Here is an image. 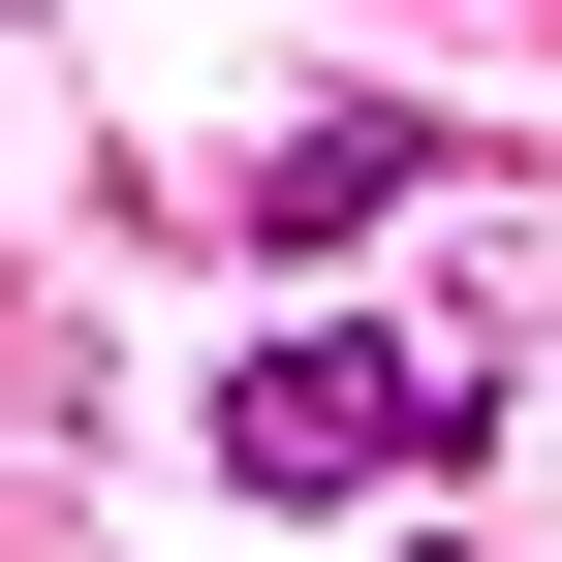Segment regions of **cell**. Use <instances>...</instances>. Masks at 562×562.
Wrapping results in <instances>:
<instances>
[{"label":"cell","mask_w":562,"mask_h":562,"mask_svg":"<svg viewBox=\"0 0 562 562\" xmlns=\"http://www.w3.org/2000/svg\"><path fill=\"white\" fill-rule=\"evenodd\" d=\"M406 188H438V125H375V94H344V125H281V157L220 188V220H250V250H375Z\"/></svg>","instance_id":"obj_2"},{"label":"cell","mask_w":562,"mask_h":562,"mask_svg":"<svg viewBox=\"0 0 562 562\" xmlns=\"http://www.w3.org/2000/svg\"><path fill=\"white\" fill-rule=\"evenodd\" d=\"M406 469H469V344H250L220 375V501H281V531H344V501H406Z\"/></svg>","instance_id":"obj_1"}]
</instances>
